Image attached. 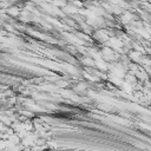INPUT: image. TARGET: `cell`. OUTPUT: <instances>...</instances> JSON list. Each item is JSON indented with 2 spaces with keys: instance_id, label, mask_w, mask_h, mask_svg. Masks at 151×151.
Returning <instances> with one entry per match:
<instances>
[]
</instances>
